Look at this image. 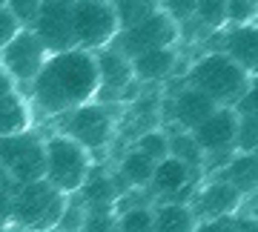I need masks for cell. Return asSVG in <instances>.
<instances>
[{"label": "cell", "mask_w": 258, "mask_h": 232, "mask_svg": "<svg viewBox=\"0 0 258 232\" xmlns=\"http://www.w3.org/2000/svg\"><path fill=\"white\" fill-rule=\"evenodd\" d=\"M118 232H155L152 206H132L118 215Z\"/></svg>", "instance_id": "4316f807"}, {"label": "cell", "mask_w": 258, "mask_h": 232, "mask_svg": "<svg viewBox=\"0 0 258 232\" xmlns=\"http://www.w3.org/2000/svg\"><path fill=\"white\" fill-rule=\"evenodd\" d=\"M195 232H235V221H232V215L210 218V221H198L195 223Z\"/></svg>", "instance_id": "d6a6232c"}, {"label": "cell", "mask_w": 258, "mask_h": 232, "mask_svg": "<svg viewBox=\"0 0 258 232\" xmlns=\"http://www.w3.org/2000/svg\"><path fill=\"white\" fill-rule=\"evenodd\" d=\"M49 57V52L43 49V43L37 40V35L32 29H20L6 46L0 49V69L9 74L15 84H32L35 74L40 72L43 60Z\"/></svg>", "instance_id": "8fae6325"}, {"label": "cell", "mask_w": 258, "mask_h": 232, "mask_svg": "<svg viewBox=\"0 0 258 232\" xmlns=\"http://www.w3.org/2000/svg\"><path fill=\"white\" fill-rule=\"evenodd\" d=\"M12 195H15V184H6L0 189V232L12 226Z\"/></svg>", "instance_id": "1f68e13d"}, {"label": "cell", "mask_w": 258, "mask_h": 232, "mask_svg": "<svg viewBox=\"0 0 258 232\" xmlns=\"http://www.w3.org/2000/svg\"><path fill=\"white\" fill-rule=\"evenodd\" d=\"M43 155H46L43 181L63 195H78V189L92 172V155L81 143H75L72 138L57 135V132L43 140Z\"/></svg>", "instance_id": "277c9868"}, {"label": "cell", "mask_w": 258, "mask_h": 232, "mask_svg": "<svg viewBox=\"0 0 258 232\" xmlns=\"http://www.w3.org/2000/svg\"><path fill=\"white\" fill-rule=\"evenodd\" d=\"M166 140H169V155H172V158H178L189 169L204 167V152H201V146L195 143V138L189 132H181V129L166 132Z\"/></svg>", "instance_id": "cb8c5ba5"}, {"label": "cell", "mask_w": 258, "mask_h": 232, "mask_svg": "<svg viewBox=\"0 0 258 232\" xmlns=\"http://www.w3.org/2000/svg\"><path fill=\"white\" fill-rule=\"evenodd\" d=\"M98 86L101 78H98L95 52L69 49V52H55L43 60L40 72L29 84V98L43 115L60 118L83 103H92Z\"/></svg>", "instance_id": "6da1fadb"}, {"label": "cell", "mask_w": 258, "mask_h": 232, "mask_svg": "<svg viewBox=\"0 0 258 232\" xmlns=\"http://www.w3.org/2000/svg\"><path fill=\"white\" fill-rule=\"evenodd\" d=\"M201 169H189L186 164H181L178 158L166 155L164 161H158L155 169H152V181H149V192L164 201H175V204H184V192L192 195V189L201 181Z\"/></svg>", "instance_id": "4fadbf2b"}, {"label": "cell", "mask_w": 258, "mask_h": 232, "mask_svg": "<svg viewBox=\"0 0 258 232\" xmlns=\"http://www.w3.org/2000/svg\"><path fill=\"white\" fill-rule=\"evenodd\" d=\"M221 181H227L230 186H235L244 198H252L255 192V184H258V161H255V152H235L227 167L218 172Z\"/></svg>", "instance_id": "ffe728a7"}, {"label": "cell", "mask_w": 258, "mask_h": 232, "mask_svg": "<svg viewBox=\"0 0 258 232\" xmlns=\"http://www.w3.org/2000/svg\"><path fill=\"white\" fill-rule=\"evenodd\" d=\"M3 6L20 29H32L37 20V12H40V0H6Z\"/></svg>", "instance_id": "f1b7e54d"}, {"label": "cell", "mask_w": 258, "mask_h": 232, "mask_svg": "<svg viewBox=\"0 0 258 232\" xmlns=\"http://www.w3.org/2000/svg\"><path fill=\"white\" fill-rule=\"evenodd\" d=\"M247 198L241 195L235 186H230L227 181L221 178H212L207 181L204 186H198V192H195V201L192 206L195 218H201V221H210V218H224V215H235L244 206Z\"/></svg>", "instance_id": "9a60e30c"}, {"label": "cell", "mask_w": 258, "mask_h": 232, "mask_svg": "<svg viewBox=\"0 0 258 232\" xmlns=\"http://www.w3.org/2000/svg\"><path fill=\"white\" fill-rule=\"evenodd\" d=\"M255 23V0H227V26Z\"/></svg>", "instance_id": "f546056e"}, {"label": "cell", "mask_w": 258, "mask_h": 232, "mask_svg": "<svg viewBox=\"0 0 258 232\" xmlns=\"http://www.w3.org/2000/svg\"><path fill=\"white\" fill-rule=\"evenodd\" d=\"M69 195L57 192L46 181H32V184H15L12 195V223L26 232H49L55 229Z\"/></svg>", "instance_id": "3957f363"}, {"label": "cell", "mask_w": 258, "mask_h": 232, "mask_svg": "<svg viewBox=\"0 0 258 232\" xmlns=\"http://www.w3.org/2000/svg\"><path fill=\"white\" fill-rule=\"evenodd\" d=\"M232 221H235V232H258V221L249 209H238L232 215Z\"/></svg>", "instance_id": "e575fe53"}, {"label": "cell", "mask_w": 258, "mask_h": 232, "mask_svg": "<svg viewBox=\"0 0 258 232\" xmlns=\"http://www.w3.org/2000/svg\"><path fill=\"white\" fill-rule=\"evenodd\" d=\"M195 3H198V0H161L158 6H161V9H164L172 20H175V23H181V20H192Z\"/></svg>", "instance_id": "4dcf8cb0"}, {"label": "cell", "mask_w": 258, "mask_h": 232, "mask_svg": "<svg viewBox=\"0 0 258 232\" xmlns=\"http://www.w3.org/2000/svg\"><path fill=\"white\" fill-rule=\"evenodd\" d=\"M9 92H15V81L0 69V98H3V95H9Z\"/></svg>", "instance_id": "d590c367"}, {"label": "cell", "mask_w": 258, "mask_h": 232, "mask_svg": "<svg viewBox=\"0 0 258 232\" xmlns=\"http://www.w3.org/2000/svg\"><path fill=\"white\" fill-rule=\"evenodd\" d=\"M235 132H238L235 109H215L207 121H201L189 132L204 152V175L221 172L227 167V161L235 155Z\"/></svg>", "instance_id": "8992f818"}, {"label": "cell", "mask_w": 258, "mask_h": 232, "mask_svg": "<svg viewBox=\"0 0 258 232\" xmlns=\"http://www.w3.org/2000/svg\"><path fill=\"white\" fill-rule=\"evenodd\" d=\"M192 18L210 32H221L227 29V0H198Z\"/></svg>", "instance_id": "d4e9b609"}, {"label": "cell", "mask_w": 258, "mask_h": 232, "mask_svg": "<svg viewBox=\"0 0 258 232\" xmlns=\"http://www.w3.org/2000/svg\"><path fill=\"white\" fill-rule=\"evenodd\" d=\"M152 169H155V164L132 146V149H126L123 158L118 161V169L112 172V181L118 184L120 192L141 189V186H149V181H152Z\"/></svg>", "instance_id": "ac0fdd59"}, {"label": "cell", "mask_w": 258, "mask_h": 232, "mask_svg": "<svg viewBox=\"0 0 258 232\" xmlns=\"http://www.w3.org/2000/svg\"><path fill=\"white\" fill-rule=\"evenodd\" d=\"M78 198L86 209H115V201L120 198L118 186L112 181V172L98 169L89 172V178L83 181V186L78 189Z\"/></svg>", "instance_id": "d6986e66"}, {"label": "cell", "mask_w": 258, "mask_h": 232, "mask_svg": "<svg viewBox=\"0 0 258 232\" xmlns=\"http://www.w3.org/2000/svg\"><path fill=\"white\" fill-rule=\"evenodd\" d=\"M95 63H98V78H101L95 101L109 103V106L120 101H135L141 84L132 78V63L126 55L115 52L112 46H103L95 52Z\"/></svg>", "instance_id": "30bf717a"}, {"label": "cell", "mask_w": 258, "mask_h": 232, "mask_svg": "<svg viewBox=\"0 0 258 232\" xmlns=\"http://www.w3.org/2000/svg\"><path fill=\"white\" fill-rule=\"evenodd\" d=\"M238 132H235V152H255L258 143V112H235Z\"/></svg>", "instance_id": "83f0119b"}, {"label": "cell", "mask_w": 258, "mask_h": 232, "mask_svg": "<svg viewBox=\"0 0 258 232\" xmlns=\"http://www.w3.org/2000/svg\"><path fill=\"white\" fill-rule=\"evenodd\" d=\"M218 52L227 55L232 63H238L244 72H255L258 66V29L255 23L247 26H230L218 32Z\"/></svg>", "instance_id": "2e32d148"}, {"label": "cell", "mask_w": 258, "mask_h": 232, "mask_svg": "<svg viewBox=\"0 0 258 232\" xmlns=\"http://www.w3.org/2000/svg\"><path fill=\"white\" fill-rule=\"evenodd\" d=\"M72 35L75 46L86 52L109 46L118 35V20L112 15L109 0H75L72 9Z\"/></svg>", "instance_id": "9c48e42d"}, {"label": "cell", "mask_w": 258, "mask_h": 232, "mask_svg": "<svg viewBox=\"0 0 258 232\" xmlns=\"http://www.w3.org/2000/svg\"><path fill=\"white\" fill-rule=\"evenodd\" d=\"M43 138L37 132L26 129L9 138H0V167L6 169L12 184H32L43 181Z\"/></svg>", "instance_id": "ba28073f"}, {"label": "cell", "mask_w": 258, "mask_h": 232, "mask_svg": "<svg viewBox=\"0 0 258 232\" xmlns=\"http://www.w3.org/2000/svg\"><path fill=\"white\" fill-rule=\"evenodd\" d=\"M20 32V26L15 23V18H12L9 12H6V6H0V49L9 43L12 37Z\"/></svg>", "instance_id": "836d02e7"}, {"label": "cell", "mask_w": 258, "mask_h": 232, "mask_svg": "<svg viewBox=\"0 0 258 232\" xmlns=\"http://www.w3.org/2000/svg\"><path fill=\"white\" fill-rule=\"evenodd\" d=\"M166 103H169V121L181 132H192L198 123L207 121L212 112L218 109L207 95L192 89L186 81L172 86V92L166 95Z\"/></svg>", "instance_id": "5bb4252c"}, {"label": "cell", "mask_w": 258, "mask_h": 232, "mask_svg": "<svg viewBox=\"0 0 258 232\" xmlns=\"http://www.w3.org/2000/svg\"><path fill=\"white\" fill-rule=\"evenodd\" d=\"M132 78L138 84H158V81H169L178 69V52L175 46L166 49H152L144 55L132 57Z\"/></svg>", "instance_id": "e0dca14e"}, {"label": "cell", "mask_w": 258, "mask_h": 232, "mask_svg": "<svg viewBox=\"0 0 258 232\" xmlns=\"http://www.w3.org/2000/svg\"><path fill=\"white\" fill-rule=\"evenodd\" d=\"M72 9L75 0H40V12H37L32 32L37 35V40L43 43L49 55L78 49L72 35Z\"/></svg>", "instance_id": "7c38bea8"}, {"label": "cell", "mask_w": 258, "mask_h": 232, "mask_svg": "<svg viewBox=\"0 0 258 232\" xmlns=\"http://www.w3.org/2000/svg\"><path fill=\"white\" fill-rule=\"evenodd\" d=\"M178 37H181V26L164 9H158L155 15H149L147 20L135 23L132 29H120L118 35L112 37L109 46L132 60V57L144 55V52H152V49L175 46Z\"/></svg>", "instance_id": "52a82bcc"}, {"label": "cell", "mask_w": 258, "mask_h": 232, "mask_svg": "<svg viewBox=\"0 0 258 232\" xmlns=\"http://www.w3.org/2000/svg\"><path fill=\"white\" fill-rule=\"evenodd\" d=\"M132 146L138 149L141 155H147L152 164H158V161H164L169 155V140H166V132L161 129H149L144 135H138Z\"/></svg>", "instance_id": "484cf974"}, {"label": "cell", "mask_w": 258, "mask_h": 232, "mask_svg": "<svg viewBox=\"0 0 258 232\" xmlns=\"http://www.w3.org/2000/svg\"><path fill=\"white\" fill-rule=\"evenodd\" d=\"M6 184H9V175H6V169L0 167V189H3Z\"/></svg>", "instance_id": "8d00e7d4"}, {"label": "cell", "mask_w": 258, "mask_h": 232, "mask_svg": "<svg viewBox=\"0 0 258 232\" xmlns=\"http://www.w3.org/2000/svg\"><path fill=\"white\" fill-rule=\"evenodd\" d=\"M32 126V109L23 95L9 92L0 98V138H9Z\"/></svg>", "instance_id": "44dd1931"}, {"label": "cell", "mask_w": 258, "mask_h": 232, "mask_svg": "<svg viewBox=\"0 0 258 232\" xmlns=\"http://www.w3.org/2000/svg\"><path fill=\"white\" fill-rule=\"evenodd\" d=\"M152 218H155V232H195V223H198L192 206L175 204V201L152 206Z\"/></svg>", "instance_id": "7402d4cb"}, {"label": "cell", "mask_w": 258, "mask_h": 232, "mask_svg": "<svg viewBox=\"0 0 258 232\" xmlns=\"http://www.w3.org/2000/svg\"><path fill=\"white\" fill-rule=\"evenodd\" d=\"M184 81L192 89L207 95L218 109H232L249 89H255L252 74L244 72L238 63H232L230 57L221 55V52H207V55H201L189 66V72H186Z\"/></svg>", "instance_id": "7a4b0ae2"}, {"label": "cell", "mask_w": 258, "mask_h": 232, "mask_svg": "<svg viewBox=\"0 0 258 232\" xmlns=\"http://www.w3.org/2000/svg\"><path fill=\"white\" fill-rule=\"evenodd\" d=\"M112 15L118 20V32L120 29H132L135 23L147 20L149 15H155L161 6L158 0H109Z\"/></svg>", "instance_id": "603a6c76"}, {"label": "cell", "mask_w": 258, "mask_h": 232, "mask_svg": "<svg viewBox=\"0 0 258 232\" xmlns=\"http://www.w3.org/2000/svg\"><path fill=\"white\" fill-rule=\"evenodd\" d=\"M118 129V118L109 103H83L78 109L66 112L57 118V135L72 138L75 143H81L89 155L92 152H103L112 143Z\"/></svg>", "instance_id": "5b68a950"}]
</instances>
